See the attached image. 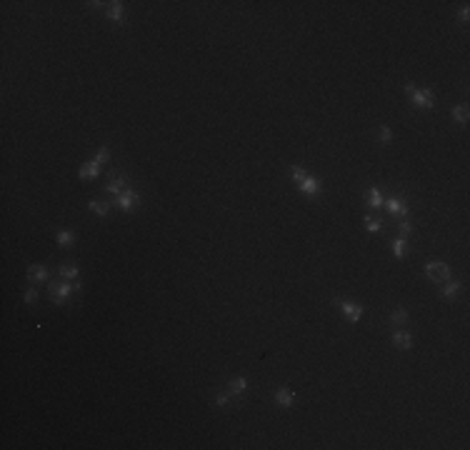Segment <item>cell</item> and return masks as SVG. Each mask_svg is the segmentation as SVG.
Returning a JSON list of instances; mask_svg holds the SVG:
<instances>
[{
  "label": "cell",
  "instance_id": "6da1fadb",
  "mask_svg": "<svg viewBox=\"0 0 470 450\" xmlns=\"http://www.w3.org/2000/svg\"><path fill=\"white\" fill-rule=\"evenodd\" d=\"M403 88H405V93H408V98H410V103H413L415 108H420V110L435 108V95H433V90H428V88H415L413 83H405Z\"/></svg>",
  "mask_w": 470,
  "mask_h": 450
},
{
  "label": "cell",
  "instance_id": "7a4b0ae2",
  "mask_svg": "<svg viewBox=\"0 0 470 450\" xmlns=\"http://www.w3.org/2000/svg\"><path fill=\"white\" fill-rule=\"evenodd\" d=\"M425 275L430 283H445V280H450V265L443 260H430V263H425Z\"/></svg>",
  "mask_w": 470,
  "mask_h": 450
},
{
  "label": "cell",
  "instance_id": "3957f363",
  "mask_svg": "<svg viewBox=\"0 0 470 450\" xmlns=\"http://www.w3.org/2000/svg\"><path fill=\"white\" fill-rule=\"evenodd\" d=\"M303 195H308V198H315V195H320L323 193V180L318 178V175H305L298 185H295Z\"/></svg>",
  "mask_w": 470,
  "mask_h": 450
},
{
  "label": "cell",
  "instance_id": "277c9868",
  "mask_svg": "<svg viewBox=\"0 0 470 450\" xmlns=\"http://www.w3.org/2000/svg\"><path fill=\"white\" fill-rule=\"evenodd\" d=\"M115 205H118V210H123V213H133V210L140 205V195L128 188L125 193H120V195L115 198Z\"/></svg>",
  "mask_w": 470,
  "mask_h": 450
},
{
  "label": "cell",
  "instance_id": "5b68a950",
  "mask_svg": "<svg viewBox=\"0 0 470 450\" xmlns=\"http://www.w3.org/2000/svg\"><path fill=\"white\" fill-rule=\"evenodd\" d=\"M70 293H75V288H73L70 280H60V283H53V285H50V300H53L55 305H63Z\"/></svg>",
  "mask_w": 470,
  "mask_h": 450
},
{
  "label": "cell",
  "instance_id": "8992f818",
  "mask_svg": "<svg viewBox=\"0 0 470 450\" xmlns=\"http://www.w3.org/2000/svg\"><path fill=\"white\" fill-rule=\"evenodd\" d=\"M338 308H340V313L345 315V320L348 323H360V318H363V305H358V303H353V300H338L335 303Z\"/></svg>",
  "mask_w": 470,
  "mask_h": 450
},
{
  "label": "cell",
  "instance_id": "52a82bcc",
  "mask_svg": "<svg viewBox=\"0 0 470 450\" xmlns=\"http://www.w3.org/2000/svg\"><path fill=\"white\" fill-rule=\"evenodd\" d=\"M383 208L393 215V218H405L408 213H410V208H408V203H405V198H400V195H393V198H388L385 203H383Z\"/></svg>",
  "mask_w": 470,
  "mask_h": 450
},
{
  "label": "cell",
  "instance_id": "ba28073f",
  "mask_svg": "<svg viewBox=\"0 0 470 450\" xmlns=\"http://www.w3.org/2000/svg\"><path fill=\"white\" fill-rule=\"evenodd\" d=\"M98 175H100V163H98L95 158L85 160V163L78 168V178H80V180H95Z\"/></svg>",
  "mask_w": 470,
  "mask_h": 450
},
{
  "label": "cell",
  "instance_id": "9c48e42d",
  "mask_svg": "<svg viewBox=\"0 0 470 450\" xmlns=\"http://www.w3.org/2000/svg\"><path fill=\"white\" fill-rule=\"evenodd\" d=\"M125 185H128V178H125V175H113V178L108 180V185H105V193H108V195H113V198H118L120 193H125V190H128Z\"/></svg>",
  "mask_w": 470,
  "mask_h": 450
},
{
  "label": "cell",
  "instance_id": "30bf717a",
  "mask_svg": "<svg viewBox=\"0 0 470 450\" xmlns=\"http://www.w3.org/2000/svg\"><path fill=\"white\" fill-rule=\"evenodd\" d=\"M390 340H393V345L400 348V350H410V348H413V333H408V330H395V333L390 335Z\"/></svg>",
  "mask_w": 470,
  "mask_h": 450
},
{
  "label": "cell",
  "instance_id": "8fae6325",
  "mask_svg": "<svg viewBox=\"0 0 470 450\" xmlns=\"http://www.w3.org/2000/svg\"><path fill=\"white\" fill-rule=\"evenodd\" d=\"M275 403H278L280 408H293V405H295V393L283 385V388L275 390Z\"/></svg>",
  "mask_w": 470,
  "mask_h": 450
},
{
  "label": "cell",
  "instance_id": "7c38bea8",
  "mask_svg": "<svg viewBox=\"0 0 470 450\" xmlns=\"http://www.w3.org/2000/svg\"><path fill=\"white\" fill-rule=\"evenodd\" d=\"M48 280V268L45 265H30L28 268V283L30 285H38V283H45Z\"/></svg>",
  "mask_w": 470,
  "mask_h": 450
},
{
  "label": "cell",
  "instance_id": "4fadbf2b",
  "mask_svg": "<svg viewBox=\"0 0 470 450\" xmlns=\"http://www.w3.org/2000/svg\"><path fill=\"white\" fill-rule=\"evenodd\" d=\"M245 390H248V380H245L243 375L230 378V380H228V393H230V398H233V395L238 398V395H243Z\"/></svg>",
  "mask_w": 470,
  "mask_h": 450
},
{
  "label": "cell",
  "instance_id": "5bb4252c",
  "mask_svg": "<svg viewBox=\"0 0 470 450\" xmlns=\"http://www.w3.org/2000/svg\"><path fill=\"white\" fill-rule=\"evenodd\" d=\"M460 290H463V285H460L458 280H445V285L440 288V295H443L445 300H453V298H458Z\"/></svg>",
  "mask_w": 470,
  "mask_h": 450
},
{
  "label": "cell",
  "instance_id": "9a60e30c",
  "mask_svg": "<svg viewBox=\"0 0 470 450\" xmlns=\"http://www.w3.org/2000/svg\"><path fill=\"white\" fill-rule=\"evenodd\" d=\"M115 203H105V200H90L88 203V210L90 213H95V215H100V218H105L108 213H110V208H113Z\"/></svg>",
  "mask_w": 470,
  "mask_h": 450
},
{
  "label": "cell",
  "instance_id": "2e32d148",
  "mask_svg": "<svg viewBox=\"0 0 470 450\" xmlns=\"http://www.w3.org/2000/svg\"><path fill=\"white\" fill-rule=\"evenodd\" d=\"M78 275H80V268H78L75 263H65V265H60V278H63V280L75 283V280H78Z\"/></svg>",
  "mask_w": 470,
  "mask_h": 450
},
{
  "label": "cell",
  "instance_id": "e0dca14e",
  "mask_svg": "<svg viewBox=\"0 0 470 450\" xmlns=\"http://www.w3.org/2000/svg\"><path fill=\"white\" fill-rule=\"evenodd\" d=\"M123 13H125V5L120 3V0H115V3L108 5V18L113 23H123Z\"/></svg>",
  "mask_w": 470,
  "mask_h": 450
},
{
  "label": "cell",
  "instance_id": "ac0fdd59",
  "mask_svg": "<svg viewBox=\"0 0 470 450\" xmlns=\"http://www.w3.org/2000/svg\"><path fill=\"white\" fill-rule=\"evenodd\" d=\"M390 250H393V255H395L398 260H403L405 253H408V240H405V238H395V240L390 243Z\"/></svg>",
  "mask_w": 470,
  "mask_h": 450
},
{
  "label": "cell",
  "instance_id": "d6986e66",
  "mask_svg": "<svg viewBox=\"0 0 470 450\" xmlns=\"http://www.w3.org/2000/svg\"><path fill=\"white\" fill-rule=\"evenodd\" d=\"M383 203H385V200H383L380 190H378V188H370V190H368V205H370L373 210H380Z\"/></svg>",
  "mask_w": 470,
  "mask_h": 450
},
{
  "label": "cell",
  "instance_id": "ffe728a7",
  "mask_svg": "<svg viewBox=\"0 0 470 450\" xmlns=\"http://www.w3.org/2000/svg\"><path fill=\"white\" fill-rule=\"evenodd\" d=\"M55 240H58V245H60V248H70V245L78 240V235H75L73 230H60Z\"/></svg>",
  "mask_w": 470,
  "mask_h": 450
},
{
  "label": "cell",
  "instance_id": "44dd1931",
  "mask_svg": "<svg viewBox=\"0 0 470 450\" xmlns=\"http://www.w3.org/2000/svg\"><path fill=\"white\" fill-rule=\"evenodd\" d=\"M450 115H453V120H455V123H460V125H465V123H468V118H470L468 105H455Z\"/></svg>",
  "mask_w": 470,
  "mask_h": 450
},
{
  "label": "cell",
  "instance_id": "7402d4cb",
  "mask_svg": "<svg viewBox=\"0 0 470 450\" xmlns=\"http://www.w3.org/2000/svg\"><path fill=\"white\" fill-rule=\"evenodd\" d=\"M390 323H393V325H405V323H408V310H405V308H395V310L390 313Z\"/></svg>",
  "mask_w": 470,
  "mask_h": 450
},
{
  "label": "cell",
  "instance_id": "603a6c76",
  "mask_svg": "<svg viewBox=\"0 0 470 450\" xmlns=\"http://www.w3.org/2000/svg\"><path fill=\"white\" fill-rule=\"evenodd\" d=\"M365 230H368V233H380V230H383V220L368 215V218H365Z\"/></svg>",
  "mask_w": 470,
  "mask_h": 450
},
{
  "label": "cell",
  "instance_id": "cb8c5ba5",
  "mask_svg": "<svg viewBox=\"0 0 470 450\" xmlns=\"http://www.w3.org/2000/svg\"><path fill=\"white\" fill-rule=\"evenodd\" d=\"M413 230H415V228H413V225H410L408 220H403V223L398 225V238H405V240H408V238L413 235Z\"/></svg>",
  "mask_w": 470,
  "mask_h": 450
},
{
  "label": "cell",
  "instance_id": "d4e9b609",
  "mask_svg": "<svg viewBox=\"0 0 470 450\" xmlns=\"http://www.w3.org/2000/svg\"><path fill=\"white\" fill-rule=\"evenodd\" d=\"M93 158H95L100 165H105V163L110 160V148H108V145H100V148H98V153H95Z\"/></svg>",
  "mask_w": 470,
  "mask_h": 450
},
{
  "label": "cell",
  "instance_id": "484cf974",
  "mask_svg": "<svg viewBox=\"0 0 470 450\" xmlns=\"http://www.w3.org/2000/svg\"><path fill=\"white\" fill-rule=\"evenodd\" d=\"M33 303H38V288L35 285H30L25 290V305H33Z\"/></svg>",
  "mask_w": 470,
  "mask_h": 450
},
{
  "label": "cell",
  "instance_id": "4316f807",
  "mask_svg": "<svg viewBox=\"0 0 470 450\" xmlns=\"http://www.w3.org/2000/svg\"><path fill=\"white\" fill-rule=\"evenodd\" d=\"M378 135H380V143H383V145L393 140V130H390L388 125H380V133H378Z\"/></svg>",
  "mask_w": 470,
  "mask_h": 450
},
{
  "label": "cell",
  "instance_id": "83f0119b",
  "mask_svg": "<svg viewBox=\"0 0 470 450\" xmlns=\"http://www.w3.org/2000/svg\"><path fill=\"white\" fill-rule=\"evenodd\" d=\"M305 175H308V173H305V170H303L300 165H295V168L290 170V178H293V183H295V185H298V183H300V180H303Z\"/></svg>",
  "mask_w": 470,
  "mask_h": 450
},
{
  "label": "cell",
  "instance_id": "f1b7e54d",
  "mask_svg": "<svg viewBox=\"0 0 470 450\" xmlns=\"http://www.w3.org/2000/svg\"><path fill=\"white\" fill-rule=\"evenodd\" d=\"M215 405L218 408H228L230 405V393H218L215 395Z\"/></svg>",
  "mask_w": 470,
  "mask_h": 450
},
{
  "label": "cell",
  "instance_id": "f546056e",
  "mask_svg": "<svg viewBox=\"0 0 470 450\" xmlns=\"http://www.w3.org/2000/svg\"><path fill=\"white\" fill-rule=\"evenodd\" d=\"M468 18H470V8H468V5H463V8H460V20H463V23H468Z\"/></svg>",
  "mask_w": 470,
  "mask_h": 450
},
{
  "label": "cell",
  "instance_id": "4dcf8cb0",
  "mask_svg": "<svg viewBox=\"0 0 470 450\" xmlns=\"http://www.w3.org/2000/svg\"><path fill=\"white\" fill-rule=\"evenodd\" d=\"M88 5H90V8H93V10H100V8H103V5H105V3H100V0H93V3H88Z\"/></svg>",
  "mask_w": 470,
  "mask_h": 450
}]
</instances>
